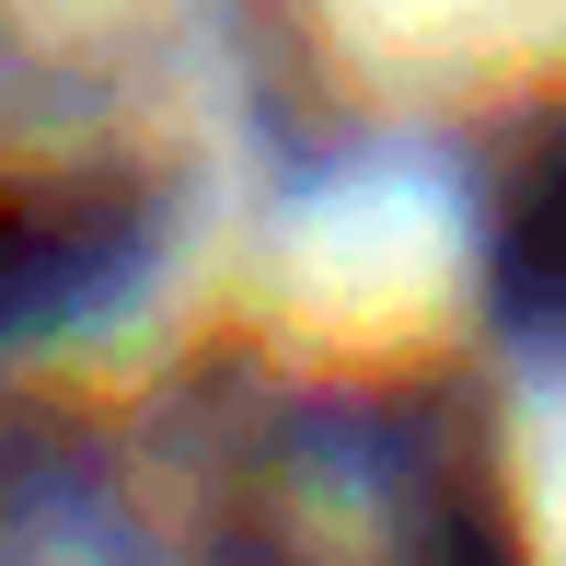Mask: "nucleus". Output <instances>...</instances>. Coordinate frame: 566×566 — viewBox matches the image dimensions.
Wrapping results in <instances>:
<instances>
[{
    "instance_id": "f257e3e1",
    "label": "nucleus",
    "mask_w": 566,
    "mask_h": 566,
    "mask_svg": "<svg viewBox=\"0 0 566 566\" xmlns=\"http://www.w3.org/2000/svg\"><path fill=\"white\" fill-rule=\"evenodd\" d=\"M220 566H497V521L428 417L347 405L243 474Z\"/></svg>"
},
{
    "instance_id": "f03ea898",
    "label": "nucleus",
    "mask_w": 566,
    "mask_h": 566,
    "mask_svg": "<svg viewBox=\"0 0 566 566\" xmlns=\"http://www.w3.org/2000/svg\"><path fill=\"white\" fill-rule=\"evenodd\" d=\"M105 266H116V220L105 209H70V197H0V336L70 313Z\"/></svg>"
}]
</instances>
